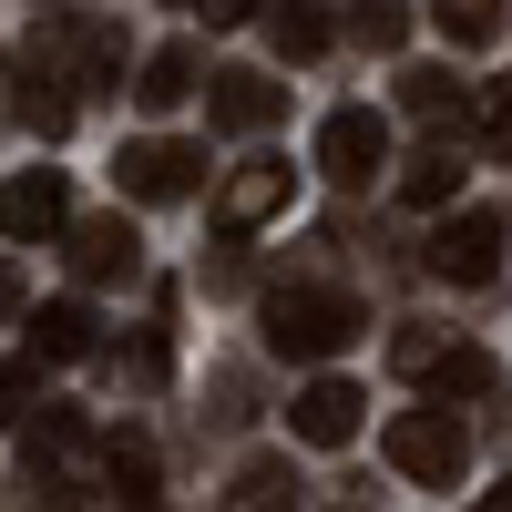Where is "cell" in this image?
Wrapping results in <instances>:
<instances>
[{"label":"cell","instance_id":"4","mask_svg":"<svg viewBox=\"0 0 512 512\" xmlns=\"http://www.w3.org/2000/svg\"><path fill=\"white\" fill-rule=\"evenodd\" d=\"M441 287H492L502 277V216H482V205H451V216L431 226V256H420Z\"/></svg>","mask_w":512,"mask_h":512},{"label":"cell","instance_id":"20","mask_svg":"<svg viewBox=\"0 0 512 512\" xmlns=\"http://www.w3.org/2000/svg\"><path fill=\"white\" fill-rule=\"evenodd\" d=\"M113 369H123V390H164V379H175V338H164V328H144Z\"/></svg>","mask_w":512,"mask_h":512},{"label":"cell","instance_id":"10","mask_svg":"<svg viewBox=\"0 0 512 512\" xmlns=\"http://www.w3.org/2000/svg\"><path fill=\"white\" fill-rule=\"evenodd\" d=\"M103 349V318L82 308V297H52V308L31 318V369H72V359H93Z\"/></svg>","mask_w":512,"mask_h":512},{"label":"cell","instance_id":"11","mask_svg":"<svg viewBox=\"0 0 512 512\" xmlns=\"http://www.w3.org/2000/svg\"><path fill=\"white\" fill-rule=\"evenodd\" d=\"M62 226H72V195H62V175H52V164L0 185V236H62Z\"/></svg>","mask_w":512,"mask_h":512},{"label":"cell","instance_id":"16","mask_svg":"<svg viewBox=\"0 0 512 512\" xmlns=\"http://www.w3.org/2000/svg\"><path fill=\"white\" fill-rule=\"evenodd\" d=\"M267 41H277V62H318L328 41H338V21L318 11V0H277V11H267Z\"/></svg>","mask_w":512,"mask_h":512},{"label":"cell","instance_id":"12","mask_svg":"<svg viewBox=\"0 0 512 512\" xmlns=\"http://www.w3.org/2000/svg\"><path fill=\"white\" fill-rule=\"evenodd\" d=\"M400 113L431 123V134H441V123L461 134V123H472V82H451L441 62H410V72H400Z\"/></svg>","mask_w":512,"mask_h":512},{"label":"cell","instance_id":"23","mask_svg":"<svg viewBox=\"0 0 512 512\" xmlns=\"http://www.w3.org/2000/svg\"><path fill=\"white\" fill-rule=\"evenodd\" d=\"M287 492H297V472H287V461H246V472L226 482V502H236V512H256V502H287Z\"/></svg>","mask_w":512,"mask_h":512},{"label":"cell","instance_id":"22","mask_svg":"<svg viewBox=\"0 0 512 512\" xmlns=\"http://www.w3.org/2000/svg\"><path fill=\"white\" fill-rule=\"evenodd\" d=\"M431 390H441V400H482V390H492V359H482V349H441V359H431Z\"/></svg>","mask_w":512,"mask_h":512},{"label":"cell","instance_id":"26","mask_svg":"<svg viewBox=\"0 0 512 512\" xmlns=\"http://www.w3.org/2000/svg\"><path fill=\"white\" fill-rule=\"evenodd\" d=\"M185 11H205V31H236V21L256 11V0H185Z\"/></svg>","mask_w":512,"mask_h":512},{"label":"cell","instance_id":"6","mask_svg":"<svg viewBox=\"0 0 512 512\" xmlns=\"http://www.w3.org/2000/svg\"><path fill=\"white\" fill-rule=\"evenodd\" d=\"M379 164H390V123H379V113H328L318 123V175H338V185H369L379 175Z\"/></svg>","mask_w":512,"mask_h":512},{"label":"cell","instance_id":"3","mask_svg":"<svg viewBox=\"0 0 512 512\" xmlns=\"http://www.w3.org/2000/svg\"><path fill=\"white\" fill-rule=\"evenodd\" d=\"M113 185L134 195V205H185V195H205V154L175 144V134H144V144L113 154Z\"/></svg>","mask_w":512,"mask_h":512},{"label":"cell","instance_id":"28","mask_svg":"<svg viewBox=\"0 0 512 512\" xmlns=\"http://www.w3.org/2000/svg\"><path fill=\"white\" fill-rule=\"evenodd\" d=\"M482 502H492V512H512V482H492V492H482Z\"/></svg>","mask_w":512,"mask_h":512},{"label":"cell","instance_id":"24","mask_svg":"<svg viewBox=\"0 0 512 512\" xmlns=\"http://www.w3.org/2000/svg\"><path fill=\"white\" fill-rule=\"evenodd\" d=\"M441 349H451L441 328H400V338H390V369H400V379H431V359H441Z\"/></svg>","mask_w":512,"mask_h":512},{"label":"cell","instance_id":"8","mask_svg":"<svg viewBox=\"0 0 512 512\" xmlns=\"http://www.w3.org/2000/svg\"><path fill=\"white\" fill-rule=\"evenodd\" d=\"M62 256H72V277H82V287H113V277H134V267H144V236L123 226V216H82Z\"/></svg>","mask_w":512,"mask_h":512},{"label":"cell","instance_id":"27","mask_svg":"<svg viewBox=\"0 0 512 512\" xmlns=\"http://www.w3.org/2000/svg\"><path fill=\"white\" fill-rule=\"evenodd\" d=\"M11 318H21V267L0 256V328H11Z\"/></svg>","mask_w":512,"mask_h":512},{"label":"cell","instance_id":"9","mask_svg":"<svg viewBox=\"0 0 512 512\" xmlns=\"http://www.w3.org/2000/svg\"><path fill=\"white\" fill-rule=\"evenodd\" d=\"M277 113H287V82H267V72H216V93H205L216 134H267Z\"/></svg>","mask_w":512,"mask_h":512},{"label":"cell","instance_id":"1","mask_svg":"<svg viewBox=\"0 0 512 512\" xmlns=\"http://www.w3.org/2000/svg\"><path fill=\"white\" fill-rule=\"evenodd\" d=\"M359 328H369V308L349 287H277L267 297V349L277 359H338Z\"/></svg>","mask_w":512,"mask_h":512},{"label":"cell","instance_id":"14","mask_svg":"<svg viewBox=\"0 0 512 512\" xmlns=\"http://www.w3.org/2000/svg\"><path fill=\"white\" fill-rule=\"evenodd\" d=\"M461 175H472V164H461L451 144L410 154V164H400V205H410V216H441V205H461Z\"/></svg>","mask_w":512,"mask_h":512},{"label":"cell","instance_id":"17","mask_svg":"<svg viewBox=\"0 0 512 512\" xmlns=\"http://www.w3.org/2000/svg\"><path fill=\"white\" fill-rule=\"evenodd\" d=\"M431 21H441L451 52H492L502 41V0H431Z\"/></svg>","mask_w":512,"mask_h":512},{"label":"cell","instance_id":"18","mask_svg":"<svg viewBox=\"0 0 512 512\" xmlns=\"http://www.w3.org/2000/svg\"><path fill=\"white\" fill-rule=\"evenodd\" d=\"M21 82H31V93H21V123H31V134H41V144H52V134H72V93H62V72L31 52V72H21Z\"/></svg>","mask_w":512,"mask_h":512},{"label":"cell","instance_id":"5","mask_svg":"<svg viewBox=\"0 0 512 512\" xmlns=\"http://www.w3.org/2000/svg\"><path fill=\"white\" fill-rule=\"evenodd\" d=\"M287 205H297V164L256 154V164H236V175L216 185V226H226V236H246V226H277Z\"/></svg>","mask_w":512,"mask_h":512},{"label":"cell","instance_id":"25","mask_svg":"<svg viewBox=\"0 0 512 512\" xmlns=\"http://www.w3.org/2000/svg\"><path fill=\"white\" fill-rule=\"evenodd\" d=\"M21 410H31V369H0V431H11Z\"/></svg>","mask_w":512,"mask_h":512},{"label":"cell","instance_id":"19","mask_svg":"<svg viewBox=\"0 0 512 512\" xmlns=\"http://www.w3.org/2000/svg\"><path fill=\"white\" fill-rule=\"evenodd\" d=\"M472 134H482V154L512 164V82H472Z\"/></svg>","mask_w":512,"mask_h":512},{"label":"cell","instance_id":"15","mask_svg":"<svg viewBox=\"0 0 512 512\" xmlns=\"http://www.w3.org/2000/svg\"><path fill=\"white\" fill-rule=\"evenodd\" d=\"M154 482H164L154 441H144V431H113V441H103V492H113V502H154Z\"/></svg>","mask_w":512,"mask_h":512},{"label":"cell","instance_id":"21","mask_svg":"<svg viewBox=\"0 0 512 512\" xmlns=\"http://www.w3.org/2000/svg\"><path fill=\"white\" fill-rule=\"evenodd\" d=\"M349 31L369 41V52H400L410 41V0H349Z\"/></svg>","mask_w":512,"mask_h":512},{"label":"cell","instance_id":"2","mask_svg":"<svg viewBox=\"0 0 512 512\" xmlns=\"http://www.w3.org/2000/svg\"><path fill=\"white\" fill-rule=\"evenodd\" d=\"M379 451H390L400 482H431V492H461V472H472V431L451 420V400L441 410H400L390 431H379Z\"/></svg>","mask_w":512,"mask_h":512},{"label":"cell","instance_id":"13","mask_svg":"<svg viewBox=\"0 0 512 512\" xmlns=\"http://www.w3.org/2000/svg\"><path fill=\"white\" fill-rule=\"evenodd\" d=\"M195 82H216V72L195 62V41H164V52H144V72H134V103H144V113H175Z\"/></svg>","mask_w":512,"mask_h":512},{"label":"cell","instance_id":"7","mask_svg":"<svg viewBox=\"0 0 512 512\" xmlns=\"http://www.w3.org/2000/svg\"><path fill=\"white\" fill-rule=\"evenodd\" d=\"M359 410H369V400L349 390V379H308V390L287 400V431L308 441V451H349V441H359Z\"/></svg>","mask_w":512,"mask_h":512}]
</instances>
